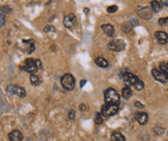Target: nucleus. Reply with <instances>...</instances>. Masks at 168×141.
I'll return each mask as SVG.
<instances>
[{"mask_svg": "<svg viewBox=\"0 0 168 141\" xmlns=\"http://www.w3.org/2000/svg\"><path fill=\"white\" fill-rule=\"evenodd\" d=\"M21 69L31 75H36V72H38L39 71L38 67L36 65V60L32 59V58H28V59L24 61V64L22 67H21Z\"/></svg>", "mask_w": 168, "mask_h": 141, "instance_id": "obj_3", "label": "nucleus"}, {"mask_svg": "<svg viewBox=\"0 0 168 141\" xmlns=\"http://www.w3.org/2000/svg\"><path fill=\"white\" fill-rule=\"evenodd\" d=\"M5 22H6V17H5L4 14H0V27L4 26Z\"/></svg>", "mask_w": 168, "mask_h": 141, "instance_id": "obj_26", "label": "nucleus"}, {"mask_svg": "<svg viewBox=\"0 0 168 141\" xmlns=\"http://www.w3.org/2000/svg\"><path fill=\"white\" fill-rule=\"evenodd\" d=\"M86 83V80H81L80 81V87H83V85Z\"/></svg>", "mask_w": 168, "mask_h": 141, "instance_id": "obj_33", "label": "nucleus"}, {"mask_svg": "<svg viewBox=\"0 0 168 141\" xmlns=\"http://www.w3.org/2000/svg\"><path fill=\"white\" fill-rule=\"evenodd\" d=\"M156 39L160 45H165V43H167V42H168V35L164 31H157Z\"/></svg>", "mask_w": 168, "mask_h": 141, "instance_id": "obj_12", "label": "nucleus"}, {"mask_svg": "<svg viewBox=\"0 0 168 141\" xmlns=\"http://www.w3.org/2000/svg\"><path fill=\"white\" fill-rule=\"evenodd\" d=\"M30 82L33 86H40L42 83V79L37 75H30Z\"/></svg>", "mask_w": 168, "mask_h": 141, "instance_id": "obj_16", "label": "nucleus"}, {"mask_svg": "<svg viewBox=\"0 0 168 141\" xmlns=\"http://www.w3.org/2000/svg\"><path fill=\"white\" fill-rule=\"evenodd\" d=\"M107 12L108 13H110V14H112V13H115L117 10H118V7L116 6V5H112V6H109V7H107Z\"/></svg>", "mask_w": 168, "mask_h": 141, "instance_id": "obj_25", "label": "nucleus"}, {"mask_svg": "<svg viewBox=\"0 0 168 141\" xmlns=\"http://www.w3.org/2000/svg\"><path fill=\"white\" fill-rule=\"evenodd\" d=\"M8 137L10 141H22L23 140V135L18 130H15L12 133H10Z\"/></svg>", "mask_w": 168, "mask_h": 141, "instance_id": "obj_11", "label": "nucleus"}, {"mask_svg": "<svg viewBox=\"0 0 168 141\" xmlns=\"http://www.w3.org/2000/svg\"><path fill=\"white\" fill-rule=\"evenodd\" d=\"M107 46L112 51L119 52V51H122L125 50L126 43L122 39H117V40H112L109 43H108Z\"/></svg>", "mask_w": 168, "mask_h": 141, "instance_id": "obj_6", "label": "nucleus"}, {"mask_svg": "<svg viewBox=\"0 0 168 141\" xmlns=\"http://www.w3.org/2000/svg\"><path fill=\"white\" fill-rule=\"evenodd\" d=\"M1 11L3 13H10V12H11V8H10L9 6H2L1 7Z\"/></svg>", "mask_w": 168, "mask_h": 141, "instance_id": "obj_29", "label": "nucleus"}, {"mask_svg": "<svg viewBox=\"0 0 168 141\" xmlns=\"http://www.w3.org/2000/svg\"><path fill=\"white\" fill-rule=\"evenodd\" d=\"M134 86V88L137 90V91H140V90H142L143 88H144V83H143V81L142 80H140V79H138L137 81H136V83L133 85Z\"/></svg>", "mask_w": 168, "mask_h": 141, "instance_id": "obj_21", "label": "nucleus"}, {"mask_svg": "<svg viewBox=\"0 0 168 141\" xmlns=\"http://www.w3.org/2000/svg\"><path fill=\"white\" fill-rule=\"evenodd\" d=\"M118 110H119L118 105H116V104H105V105H102L101 113H102V115L103 116V117L108 118V117H110V116L115 115L118 112Z\"/></svg>", "mask_w": 168, "mask_h": 141, "instance_id": "obj_4", "label": "nucleus"}, {"mask_svg": "<svg viewBox=\"0 0 168 141\" xmlns=\"http://www.w3.org/2000/svg\"><path fill=\"white\" fill-rule=\"evenodd\" d=\"M134 105L136 106V107H139V108H143V107H144V105H143L142 104H140L139 101H135Z\"/></svg>", "mask_w": 168, "mask_h": 141, "instance_id": "obj_30", "label": "nucleus"}, {"mask_svg": "<svg viewBox=\"0 0 168 141\" xmlns=\"http://www.w3.org/2000/svg\"><path fill=\"white\" fill-rule=\"evenodd\" d=\"M152 75L154 76V79L156 80L161 82V83H166V82L168 81L167 76L161 71L157 70V69H153L152 70Z\"/></svg>", "mask_w": 168, "mask_h": 141, "instance_id": "obj_9", "label": "nucleus"}, {"mask_svg": "<svg viewBox=\"0 0 168 141\" xmlns=\"http://www.w3.org/2000/svg\"><path fill=\"white\" fill-rule=\"evenodd\" d=\"M111 141H126L125 136L119 132H114L110 136Z\"/></svg>", "mask_w": 168, "mask_h": 141, "instance_id": "obj_15", "label": "nucleus"}, {"mask_svg": "<svg viewBox=\"0 0 168 141\" xmlns=\"http://www.w3.org/2000/svg\"><path fill=\"white\" fill-rule=\"evenodd\" d=\"M160 1H161V4L163 5V6L168 7V0H160Z\"/></svg>", "mask_w": 168, "mask_h": 141, "instance_id": "obj_32", "label": "nucleus"}, {"mask_svg": "<svg viewBox=\"0 0 168 141\" xmlns=\"http://www.w3.org/2000/svg\"><path fill=\"white\" fill-rule=\"evenodd\" d=\"M54 31H55V28H54L53 26H51V25H48L47 27H44V32H46V33L54 32Z\"/></svg>", "mask_w": 168, "mask_h": 141, "instance_id": "obj_28", "label": "nucleus"}, {"mask_svg": "<svg viewBox=\"0 0 168 141\" xmlns=\"http://www.w3.org/2000/svg\"><path fill=\"white\" fill-rule=\"evenodd\" d=\"M102 29L103 32H105L108 37H113V36H114L115 29H114V27H113V25H111V24H109V23L102 24Z\"/></svg>", "mask_w": 168, "mask_h": 141, "instance_id": "obj_13", "label": "nucleus"}, {"mask_svg": "<svg viewBox=\"0 0 168 141\" xmlns=\"http://www.w3.org/2000/svg\"><path fill=\"white\" fill-rule=\"evenodd\" d=\"M151 8L155 13H159L161 10V4L157 0H153L151 2Z\"/></svg>", "mask_w": 168, "mask_h": 141, "instance_id": "obj_19", "label": "nucleus"}, {"mask_svg": "<svg viewBox=\"0 0 168 141\" xmlns=\"http://www.w3.org/2000/svg\"><path fill=\"white\" fill-rule=\"evenodd\" d=\"M36 65H37V67H38V69L40 70V69H42V62L40 61V60H36Z\"/></svg>", "mask_w": 168, "mask_h": 141, "instance_id": "obj_31", "label": "nucleus"}, {"mask_svg": "<svg viewBox=\"0 0 168 141\" xmlns=\"http://www.w3.org/2000/svg\"><path fill=\"white\" fill-rule=\"evenodd\" d=\"M130 23H126V24H124V25L122 26V29L123 30H124L126 33H128L131 31V25Z\"/></svg>", "mask_w": 168, "mask_h": 141, "instance_id": "obj_24", "label": "nucleus"}, {"mask_svg": "<svg viewBox=\"0 0 168 141\" xmlns=\"http://www.w3.org/2000/svg\"><path fill=\"white\" fill-rule=\"evenodd\" d=\"M105 101L106 104H120V96L117 91L113 88H108L105 92Z\"/></svg>", "mask_w": 168, "mask_h": 141, "instance_id": "obj_1", "label": "nucleus"}, {"mask_svg": "<svg viewBox=\"0 0 168 141\" xmlns=\"http://www.w3.org/2000/svg\"><path fill=\"white\" fill-rule=\"evenodd\" d=\"M7 93L10 95L18 96L19 98H24L26 96V91L22 87H19L18 85H9L6 88Z\"/></svg>", "mask_w": 168, "mask_h": 141, "instance_id": "obj_5", "label": "nucleus"}, {"mask_svg": "<svg viewBox=\"0 0 168 141\" xmlns=\"http://www.w3.org/2000/svg\"><path fill=\"white\" fill-rule=\"evenodd\" d=\"M160 71L163 72V74L167 76V79H168V63H166V62L160 63Z\"/></svg>", "mask_w": 168, "mask_h": 141, "instance_id": "obj_20", "label": "nucleus"}, {"mask_svg": "<svg viewBox=\"0 0 168 141\" xmlns=\"http://www.w3.org/2000/svg\"><path fill=\"white\" fill-rule=\"evenodd\" d=\"M131 95H132V91L131 89V87L126 86L125 88H123V90H122V96H123V98L128 100V99L131 98Z\"/></svg>", "mask_w": 168, "mask_h": 141, "instance_id": "obj_18", "label": "nucleus"}, {"mask_svg": "<svg viewBox=\"0 0 168 141\" xmlns=\"http://www.w3.org/2000/svg\"><path fill=\"white\" fill-rule=\"evenodd\" d=\"M102 117L103 116L102 115V113H97L96 117H95V123L98 124V125H101L102 123V121H103Z\"/></svg>", "mask_w": 168, "mask_h": 141, "instance_id": "obj_22", "label": "nucleus"}, {"mask_svg": "<svg viewBox=\"0 0 168 141\" xmlns=\"http://www.w3.org/2000/svg\"><path fill=\"white\" fill-rule=\"evenodd\" d=\"M159 24L162 26H168V18H162L159 19Z\"/></svg>", "mask_w": 168, "mask_h": 141, "instance_id": "obj_23", "label": "nucleus"}, {"mask_svg": "<svg viewBox=\"0 0 168 141\" xmlns=\"http://www.w3.org/2000/svg\"><path fill=\"white\" fill-rule=\"evenodd\" d=\"M68 117L70 120L73 121L75 120V117H76V112H75V110L73 109H71L70 111H69V113H68Z\"/></svg>", "mask_w": 168, "mask_h": 141, "instance_id": "obj_27", "label": "nucleus"}, {"mask_svg": "<svg viewBox=\"0 0 168 141\" xmlns=\"http://www.w3.org/2000/svg\"><path fill=\"white\" fill-rule=\"evenodd\" d=\"M96 65L99 66L100 68H107L108 67V62L102 57H98L95 59Z\"/></svg>", "mask_w": 168, "mask_h": 141, "instance_id": "obj_17", "label": "nucleus"}, {"mask_svg": "<svg viewBox=\"0 0 168 141\" xmlns=\"http://www.w3.org/2000/svg\"><path fill=\"white\" fill-rule=\"evenodd\" d=\"M123 79H124V82L126 83L127 86H133L135 83L136 81L139 79L136 75H134L133 74H131V72H127L124 74V75H123Z\"/></svg>", "mask_w": 168, "mask_h": 141, "instance_id": "obj_7", "label": "nucleus"}, {"mask_svg": "<svg viewBox=\"0 0 168 141\" xmlns=\"http://www.w3.org/2000/svg\"><path fill=\"white\" fill-rule=\"evenodd\" d=\"M135 119L140 125H145L148 122V114L145 112H139L135 115Z\"/></svg>", "mask_w": 168, "mask_h": 141, "instance_id": "obj_14", "label": "nucleus"}, {"mask_svg": "<svg viewBox=\"0 0 168 141\" xmlns=\"http://www.w3.org/2000/svg\"><path fill=\"white\" fill-rule=\"evenodd\" d=\"M61 84L64 89L68 91H72L75 89L76 86V79L71 74H65L61 77Z\"/></svg>", "mask_w": 168, "mask_h": 141, "instance_id": "obj_2", "label": "nucleus"}, {"mask_svg": "<svg viewBox=\"0 0 168 141\" xmlns=\"http://www.w3.org/2000/svg\"><path fill=\"white\" fill-rule=\"evenodd\" d=\"M64 25L68 29H73L76 25V16L73 14H67V16L64 18Z\"/></svg>", "mask_w": 168, "mask_h": 141, "instance_id": "obj_8", "label": "nucleus"}, {"mask_svg": "<svg viewBox=\"0 0 168 141\" xmlns=\"http://www.w3.org/2000/svg\"><path fill=\"white\" fill-rule=\"evenodd\" d=\"M138 14L142 18H147V19H149L152 18L153 16V13H154V11L152 10L151 7H143L141 9H139L137 11Z\"/></svg>", "mask_w": 168, "mask_h": 141, "instance_id": "obj_10", "label": "nucleus"}]
</instances>
